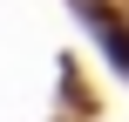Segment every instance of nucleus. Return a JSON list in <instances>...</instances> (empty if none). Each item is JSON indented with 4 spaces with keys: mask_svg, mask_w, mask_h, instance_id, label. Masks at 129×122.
<instances>
[{
    "mask_svg": "<svg viewBox=\"0 0 129 122\" xmlns=\"http://www.w3.org/2000/svg\"><path fill=\"white\" fill-rule=\"evenodd\" d=\"M75 14H82V20L95 27V41H102V54H109V61H116V68L129 75V20H122V14H109L102 0H75Z\"/></svg>",
    "mask_w": 129,
    "mask_h": 122,
    "instance_id": "nucleus-1",
    "label": "nucleus"
}]
</instances>
